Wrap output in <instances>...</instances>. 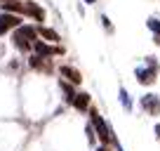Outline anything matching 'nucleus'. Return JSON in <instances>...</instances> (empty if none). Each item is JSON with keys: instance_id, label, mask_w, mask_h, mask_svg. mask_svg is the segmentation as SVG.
I'll list each match as a JSON object with an SVG mask.
<instances>
[{"instance_id": "1", "label": "nucleus", "mask_w": 160, "mask_h": 151, "mask_svg": "<svg viewBox=\"0 0 160 151\" xmlns=\"http://www.w3.org/2000/svg\"><path fill=\"white\" fill-rule=\"evenodd\" d=\"M38 40V29L31 24H21L19 29L12 31V43L19 52H28L33 50V43Z\"/></svg>"}, {"instance_id": "2", "label": "nucleus", "mask_w": 160, "mask_h": 151, "mask_svg": "<svg viewBox=\"0 0 160 151\" xmlns=\"http://www.w3.org/2000/svg\"><path fill=\"white\" fill-rule=\"evenodd\" d=\"M90 125L94 128V135L99 137L104 144H111V142H115L113 137V130H111V125L101 118V113L97 109H90Z\"/></svg>"}, {"instance_id": "3", "label": "nucleus", "mask_w": 160, "mask_h": 151, "mask_svg": "<svg viewBox=\"0 0 160 151\" xmlns=\"http://www.w3.org/2000/svg\"><path fill=\"white\" fill-rule=\"evenodd\" d=\"M146 64L148 69H137V81L141 85H153L155 76H158V64H155V57H146Z\"/></svg>"}, {"instance_id": "4", "label": "nucleus", "mask_w": 160, "mask_h": 151, "mask_svg": "<svg viewBox=\"0 0 160 151\" xmlns=\"http://www.w3.org/2000/svg\"><path fill=\"white\" fill-rule=\"evenodd\" d=\"M21 26V17L19 14H10V12H0V35L12 33L14 29Z\"/></svg>"}, {"instance_id": "5", "label": "nucleus", "mask_w": 160, "mask_h": 151, "mask_svg": "<svg viewBox=\"0 0 160 151\" xmlns=\"http://www.w3.org/2000/svg\"><path fill=\"white\" fill-rule=\"evenodd\" d=\"M141 109L148 116H160V97L158 95H144L141 97Z\"/></svg>"}, {"instance_id": "6", "label": "nucleus", "mask_w": 160, "mask_h": 151, "mask_svg": "<svg viewBox=\"0 0 160 151\" xmlns=\"http://www.w3.org/2000/svg\"><path fill=\"white\" fill-rule=\"evenodd\" d=\"M33 50H35V55L38 57H45V59H50V57H54V55H61V47H54V45H47L45 40H35L33 43Z\"/></svg>"}, {"instance_id": "7", "label": "nucleus", "mask_w": 160, "mask_h": 151, "mask_svg": "<svg viewBox=\"0 0 160 151\" xmlns=\"http://www.w3.org/2000/svg\"><path fill=\"white\" fill-rule=\"evenodd\" d=\"M59 73H61V78H64V81L71 83V85H80V83H82V76H80V71L75 69V66H71V64L59 66Z\"/></svg>"}, {"instance_id": "8", "label": "nucleus", "mask_w": 160, "mask_h": 151, "mask_svg": "<svg viewBox=\"0 0 160 151\" xmlns=\"http://www.w3.org/2000/svg\"><path fill=\"white\" fill-rule=\"evenodd\" d=\"M24 14H28L31 19H35V21H45V10H42L38 3H31V0L24 3Z\"/></svg>"}, {"instance_id": "9", "label": "nucleus", "mask_w": 160, "mask_h": 151, "mask_svg": "<svg viewBox=\"0 0 160 151\" xmlns=\"http://www.w3.org/2000/svg\"><path fill=\"white\" fill-rule=\"evenodd\" d=\"M28 64H31V69H35V71H45V73H50V71H52L50 59H45V57H38V55L31 57Z\"/></svg>"}, {"instance_id": "10", "label": "nucleus", "mask_w": 160, "mask_h": 151, "mask_svg": "<svg viewBox=\"0 0 160 151\" xmlns=\"http://www.w3.org/2000/svg\"><path fill=\"white\" fill-rule=\"evenodd\" d=\"M90 95H87V92H78V95H75V99H73V109H78V111H82V113H85V111H90Z\"/></svg>"}, {"instance_id": "11", "label": "nucleus", "mask_w": 160, "mask_h": 151, "mask_svg": "<svg viewBox=\"0 0 160 151\" xmlns=\"http://www.w3.org/2000/svg\"><path fill=\"white\" fill-rule=\"evenodd\" d=\"M59 87H61V92H64V99L68 102V104H73L75 95H78V92H75V85H71L68 81H64V78H61V81H59Z\"/></svg>"}, {"instance_id": "12", "label": "nucleus", "mask_w": 160, "mask_h": 151, "mask_svg": "<svg viewBox=\"0 0 160 151\" xmlns=\"http://www.w3.org/2000/svg\"><path fill=\"white\" fill-rule=\"evenodd\" d=\"M38 35H42L47 43H52V45H57V43L61 40L59 38V33H57L54 29H47V26H38Z\"/></svg>"}, {"instance_id": "13", "label": "nucleus", "mask_w": 160, "mask_h": 151, "mask_svg": "<svg viewBox=\"0 0 160 151\" xmlns=\"http://www.w3.org/2000/svg\"><path fill=\"white\" fill-rule=\"evenodd\" d=\"M120 104H122V109H127V111L132 109V99H130V95H127L125 87H120Z\"/></svg>"}, {"instance_id": "14", "label": "nucleus", "mask_w": 160, "mask_h": 151, "mask_svg": "<svg viewBox=\"0 0 160 151\" xmlns=\"http://www.w3.org/2000/svg\"><path fill=\"white\" fill-rule=\"evenodd\" d=\"M146 26H148V29H151V31H153V33H155V35H160V21H158V19H155V17H151V19H148V21H146Z\"/></svg>"}, {"instance_id": "15", "label": "nucleus", "mask_w": 160, "mask_h": 151, "mask_svg": "<svg viewBox=\"0 0 160 151\" xmlns=\"http://www.w3.org/2000/svg\"><path fill=\"white\" fill-rule=\"evenodd\" d=\"M85 132H87V142H90V144H94V139H97L94 128H92V125H87V128H85Z\"/></svg>"}, {"instance_id": "16", "label": "nucleus", "mask_w": 160, "mask_h": 151, "mask_svg": "<svg viewBox=\"0 0 160 151\" xmlns=\"http://www.w3.org/2000/svg\"><path fill=\"white\" fill-rule=\"evenodd\" d=\"M101 21H104V29H106V31H113V26H111L108 17H101Z\"/></svg>"}, {"instance_id": "17", "label": "nucleus", "mask_w": 160, "mask_h": 151, "mask_svg": "<svg viewBox=\"0 0 160 151\" xmlns=\"http://www.w3.org/2000/svg\"><path fill=\"white\" fill-rule=\"evenodd\" d=\"M155 137H158V139H160V123H158V125H155Z\"/></svg>"}, {"instance_id": "18", "label": "nucleus", "mask_w": 160, "mask_h": 151, "mask_svg": "<svg viewBox=\"0 0 160 151\" xmlns=\"http://www.w3.org/2000/svg\"><path fill=\"white\" fill-rule=\"evenodd\" d=\"M97 151H111V149H108V144H104V146H99Z\"/></svg>"}, {"instance_id": "19", "label": "nucleus", "mask_w": 160, "mask_h": 151, "mask_svg": "<svg viewBox=\"0 0 160 151\" xmlns=\"http://www.w3.org/2000/svg\"><path fill=\"white\" fill-rule=\"evenodd\" d=\"M85 3H87V5H94V3H97V0H85Z\"/></svg>"}, {"instance_id": "20", "label": "nucleus", "mask_w": 160, "mask_h": 151, "mask_svg": "<svg viewBox=\"0 0 160 151\" xmlns=\"http://www.w3.org/2000/svg\"><path fill=\"white\" fill-rule=\"evenodd\" d=\"M5 3H10V0H0V5H5Z\"/></svg>"}, {"instance_id": "21", "label": "nucleus", "mask_w": 160, "mask_h": 151, "mask_svg": "<svg viewBox=\"0 0 160 151\" xmlns=\"http://www.w3.org/2000/svg\"><path fill=\"white\" fill-rule=\"evenodd\" d=\"M0 55H2V45H0Z\"/></svg>"}]
</instances>
